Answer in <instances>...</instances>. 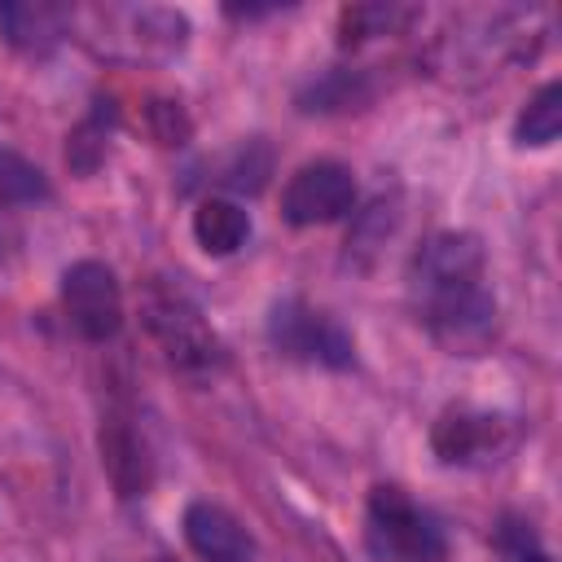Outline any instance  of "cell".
<instances>
[{
    "instance_id": "ba28073f",
    "label": "cell",
    "mask_w": 562,
    "mask_h": 562,
    "mask_svg": "<svg viewBox=\"0 0 562 562\" xmlns=\"http://www.w3.org/2000/svg\"><path fill=\"white\" fill-rule=\"evenodd\" d=\"M184 540L202 562H250L255 558V540L246 536V527L211 501H189L184 505Z\"/></svg>"
},
{
    "instance_id": "277c9868",
    "label": "cell",
    "mask_w": 562,
    "mask_h": 562,
    "mask_svg": "<svg viewBox=\"0 0 562 562\" xmlns=\"http://www.w3.org/2000/svg\"><path fill=\"white\" fill-rule=\"evenodd\" d=\"M518 422L492 408L452 404L430 426V448L443 465H496L514 452Z\"/></svg>"
},
{
    "instance_id": "5bb4252c",
    "label": "cell",
    "mask_w": 562,
    "mask_h": 562,
    "mask_svg": "<svg viewBox=\"0 0 562 562\" xmlns=\"http://www.w3.org/2000/svg\"><path fill=\"white\" fill-rule=\"evenodd\" d=\"M48 198V180L35 162H26L13 149H0V211L4 206H31Z\"/></svg>"
},
{
    "instance_id": "9a60e30c",
    "label": "cell",
    "mask_w": 562,
    "mask_h": 562,
    "mask_svg": "<svg viewBox=\"0 0 562 562\" xmlns=\"http://www.w3.org/2000/svg\"><path fill=\"white\" fill-rule=\"evenodd\" d=\"M105 136H110V127L101 123V110H97L92 119H83V123L70 132V145H66V162H70L75 171H83V176H88V171H97V162L105 158V145H110Z\"/></svg>"
},
{
    "instance_id": "6da1fadb",
    "label": "cell",
    "mask_w": 562,
    "mask_h": 562,
    "mask_svg": "<svg viewBox=\"0 0 562 562\" xmlns=\"http://www.w3.org/2000/svg\"><path fill=\"white\" fill-rule=\"evenodd\" d=\"M408 294L448 356H479L496 338V294L474 233H435L413 250Z\"/></svg>"
},
{
    "instance_id": "8992f818",
    "label": "cell",
    "mask_w": 562,
    "mask_h": 562,
    "mask_svg": "<svg viewBox=\"0 0 562 562\" xmlns=\"http://www.w3.org/2000/svg\"><path fill=\"white\" fill-rule=\"evenodd\" d=\"M356 206V176L342 162H307L290 176L285 193H281V215L294 228H316V224H334Z\"/></svg>"
},
{
    "instance_id": "7c38bea8",
    "label": "cell",
    "mask_w": 562,
    "mask_h": 562,
    "mask_svg": "<svg viewBox=\"0 0 562 562\" xmlns=\"http://www.w3.org/2000/svg\"><path fill=\"white\" fill-rule=\"evenodd\" d=\"M417 18L413 4H391V0H364V4H347L338 13V44L356 48L369 44L378 35H400L408 22Z\"/></svg>"
},
{
    "instance_id": "2e32d148",
    "label": "cell",
    "mask_w": 562,
    "mask_h": 562,
    "mask_svg": "<svg viewBox=\"0 0 562 562\" xmlns=\"http://www.w3.org/2000/svg\"><path fill=\"white\" fill-rule=\"evenodd\" d=\"M149 132H154L158 145H184V136H189V119L180 114V105H171V101H154V105H149Z\"/></svg>"
},
{
    "instance_id": "52a82bcc",
    "label": "cell",
    "mask_w": 562,
    "mask_h": 562,
    "mask_svg": "<svg viewBox=\"0 0 562 562\" xmlns=\"http://www.w3.org/2000/svg\"><path fill=\"white\" fill-rule=\"evenodd\" d=\"M268 334L272 347L281 356L294 360H312V364H329V369H347L351 364V338L321 312H312L299 299H281L268 316Z\"/></svg>"
},
{
    "instance_id": "9c48e42d",
    "label": "cell",
    "mask_w": 562,
    "mask_h": 562,
    "mask_svg": "<svg viewBox=\"0 0 562 562\" xmlns=\"http://www.w3.org/2000/svg\"><path fill=\"white\" fill-rule=\"evenodd\" d=\"M75 13L66 4H48V0H9L0 4V35L9 48L44 57L48 48L61 44V35L70 31Z\"/></svg>"
},
{
    "instance_id": "8fae6325",
    "label": "cell",
    "mask_w": 562,
    "mask_h": 562,
    "mask_svg": "<svg viewBox=\"0 0 562 562\" xmlns=\"http://www.w3.org/2000/svg\"><path fill=\"white\" fill-rule=\"evenodd\" d=\"M193 237L206 255H233L250 237V215H246V206H237L228 198H206L193 211Z\"/></svg>"
},
{
    "instance_id": "4fadbf2b",
    "label": "cell",
    "mask_w": 562,
    "mask_h": 562,
    "mask_svg": "<svg viewBox=\"0 0 562 562\" xmlns=\"http://www.w3.org/2000/svg\"><path fill=\"white\" fill-rule=\"evenodd\" d=\"M558 132H562V83H558V79H549V83H544L540 92H531V97H527V105L518 110L514 140H518V145L540 149V145H553V140H558Z\"/></svg>"
},
{
    "instance_id": "e0dca14e",
    "label": "cell",
    "mask_w": 562,
    "mask_h": 562,
    "mask_svg": "<svg viewBox=\"0 0 562 562\" xmlns=\"http://www.w3.org/2000/svg\"><path fill=\"white\" fill-rule=\"evenodd\" d=\"M505 553H509V562H549V553L536 544V536L527 531V527H505Z\"/></svg>"
},
{
    "instance_id": "3957f363",
    "label": "cell",
    "mask_w": 562,
    "mask_h": 562,
    "mask_svg": "<svg viewBox=\"0 0 562 562\" xmlns=\"http://www.w3.org/2000/svg\"><path fill=\"white\" fill-rule=\"evenodd\" d=\"M364 544L378 562H443L448 540L439 522L400 487H373L364 509Z\"/></svg>"
},
{
    "instance_id": "7a4b0ae2",
    "label": "cell",
    "mask_w": 562,
    "mask_h": 562,
    "mask_svg": "<svg viewBox=\"0 0 562 562\" xmlns=\"http://www.w3.org/2000/svg\"><path fill=\"white\" fill-rule=\"evenodd\" d=\"M140 321H145V334L158 342L162 360L189 378H211L224 369L228 351L220 342V334L206 325L202 307L180 290V285H162V281H149L145 294H140Z\"/></svg>"
},
{
    "instance_id": "30bf717a",
    "label": "cell",
    "mask_w": 562,
    "mask_h": 562,
    "mask_svg": "<svg viewBox=\"0 0 562 562\" xmlns=\"http://www.w3.org/2000/svg\"><path fill=\"white\" fill-rule=\"evenodd\" d=\"M97 443H101V465H105L110 483L119 487V496H145L149 479H154V461H149L145 439L123 417H105Z\"/></svg>"
},
{
    "instance_id": "5b68a950",
    "label": "cell",
    "mask_w": 562,
    "mask_h": 562,
    "mask_svg": "<svg viewBox=\"0 0 562 562\" xmlns=\"http://www.w3.org/2000/svg\"><path fill=\"white\" fill-rule=\"evenodd\" d=\"M61 312L83 342H110L123 329V290L114 268L79 259L61 272Z\"/></svg>"
}]
</instances>
